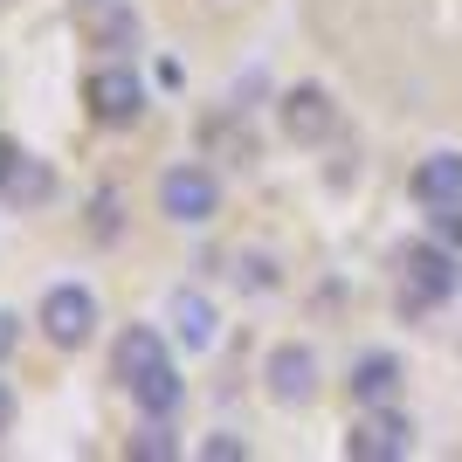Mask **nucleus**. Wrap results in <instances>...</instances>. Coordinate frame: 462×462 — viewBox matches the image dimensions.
<instances>
[{
    "mask_svg": "<svg viewBox=\"0 0 462 462\" xmlns=\"http://www.w3.org/2000/svg\"><path fill=\"white\" fill-rule=\"evenodd\" d=\"M0 193H14V200H42L49 193V173H42L35 159H14V173H7V187Z\"/></svg>",
    "mask_w": 462,
    "mask_h": 462,
    "instance_id": "ddd939ff",
    "label": "nucleus"
},
{
    "mask_svg": "<svg viewBox=\"0 0 462 462\" xmlns=\"http://www.w3.org/2000/svg\"><path fill=\"white\" fill-rule=\"evenodd\" d=\"M77 21H83V35L97 42V49H132L138 42V21L125 0H77Z\"/></svg>",
    "mask_w": 462,
    "mask_h": 462,
    "instance_id": "6e6552de",
    "label": "nucleus"
},
{
    "mask_svg": "<svg viewBox=\"0 0 462 462\" xmlns=\"http://www.w3.org/2000/svg\"><path fill=\"white\" fill-rule=\"evenodd\" d=\"M173 331H180V346H187V352H200L214 338V304L200 297V290H180V297H173Z\"/></svg>",
    "mask_w": 462,
    "mask_h": 462,
    "instance_id": "f8f14e48",
    "label": "nucleus"
},
{
    "mask_svg": "<svg viewBox=\"0 0 462 462\" xmlns=\"http://www.w3.org/2000/svg\"><path fill=\"white\" fill-rule=\"evenodd\" d=\"M414 200H462V159L456 152H435V159H421L414 166Z\"/></svg>",
    "mask_w": 462,
    "mask_h": 462,
    "instance_id": "9b49d317",
    "label": "nucleus"
},
{
    "mask_svg": "<svg viewBox=\"0 0 462 462\" xmlns=\"http://www.w3.org/2000/svg\"><path fill=\"white\" fill-rule=\"evenodd\" d=\"M352 393L366 407H393V393H401V359H393V352H366V359L352 366Z\"/></svg>",
    "mask_w": 462,
    "mask_h": 462,
    "instance_id": "9d476101",
    "label": "nucleus"
},
{
    "mask_svg": "<svg viewBox=\"0 0 462 462\" xmlns=\"http://www.w3.org/2000/svg\"><path fill=\"white\" fill-rule=\"evenodd\" d=\"M83 97H90L97 125H132V117L145 111V90H138V77L125 69V62H104V69L83 83Z\"/></svg>",
    "mask_w": 462,
    "mask_h": 462,
    "instance_id": "20e7f679",
    "label": "nucleus"
},
{
    "mask_svg": "<svg viewBox=\"0 0 462 462\" xmlns=\"http://www.w3.org/2000/svg\"><path fill=\"white\" fill-rule=\"evenodd\" d=\"M7 421H14V393L0 386V435H7Z\"/></svg>",
    "mask_w": 462,
    "mask_h": 462,
    "instance_id": "a211bd4d",
    "label": "nucleus"
},
{
    "mask_svg": "<svg viewBox=\"0 0 462 462\" xmlns=\"http://www.w3.org/2000/svg\"><path fill=\"white\" fill-rule=\"evenodd\" d=\"M14 159H21V152L7 145V138H0V187H7V173H14Z\"/></svg>",
    "mask_w": 462,
    "mask_h": 462,
    "instance_id": "f3484780",
    "label": "nucleus"
},
{
    "mask_svg": "<svg viewBox=\"0 0 462 462\" xmlns=\"http://www.w3.org/2000/svg\"><path fill=\"white\" fill-rule=\"evenodd\" d=\"M117 380L132 386V401L145 414H173L180 407V373L166 359V346H159V331H145V325L117 338Z\"/></svg>",
    "mask_w": 462,
    "mask_h": 462,
    "instance_id": "f257e3e1",
    "label": "nucleus"
},
{
    "mask_svg": "<svg viewBox=\"0 0 462 462\" xmlns=\"http://www.w3.org/2000/svg\"><path fill=\"white\" fill-rule=\"evenodd\" d=\"M435 242L462 249V200H435Z\"/></svg>",
    "mask_w": 462,
    "mask_h": 462,
    "instance_id": "2eb2a0df",
    "label": "nucleus"
},
{
    "mask_svg": "<svg viewBox=\"0 0 462 462\" xmlns=\"http://www.w3.org/2000/svg\"><path fill=\"white\" fill-rule=\"evenodd\" d=\"M407 283H401V310H435L456 290V263H448V249L435 242V249H407Z\"/></svg>",
    "mask_w": 462,
    "mask_h": 462,
    "instance_id": "7ed1b4c3",
    "label": "nucleus"
},
{
    "mask_svg": "<svg viewBox=\"0 0 462 462\" xmlns=\"http://www.w3.org/2000/svg\"><path fill=\"white\" fill-rule=\"evenodd\" d=\"M407 448H414V428H407V414H393V407H366L346 435L352 462H401Z\"/></svg>",
    "mask_w": 462,
    "mask_h": 462,
    "instance_id": "f03ea898",
    "label": "nucleus"
},
{
    "mask_svg": "<svg viewBox=\"0 0 462 462\" xmlns=\"http://www.w3.org/2000/svg\"><path fill=\"white\" fill-rule=\"evenodd\" d=\"M331 125H338V111H331V97L318 90V83H297V90L283 97V132L297 138V145H318V138H331Z\"/></svg>",
    "mask_w": 462,
    "mask_h": 462,
    "instance_id": "0eeeda50",
    "label": "nucleus"
},
{
    "mask_svg": "<svg viewBox=\"0 0 462 462\" xmlns=\"http://www.w3.org/2000/svg\"><path fill=\"white\" fill-rule=\"evenodd\" d=\"M42 331L56 338V346H83L97 331V297L77 283H56L49 297H42Z\"/></svg>",
    "mask_w": 462,
    "mask_h": 462,
    "instance_id": "39448f33",
    "label": "nucleus"
},
{
    "mask_svg": "<svg viewBox=\"0 0 462 462\" xmlns=\"http://www.w3.org/2000/svg\"><path fill=\"white\" fill-rule=\"evenodd\" d=\"M132 456H138V462H173L180 442L166 435V428H145V435H132Z\"/></svg>",
    "mask_w": 462,
    "mask_h": 462,
    "instance_id": "4468645a",
    "label": "nucleus"
},
{
    "mask_svg": "<svg viewBox=\"0 0 462 462\" xmlns=\"http://www.w3.org/2000/svg\"><path fill=\"white\" fill-rule=\"evenodd\" d=\"M159 208L173 214V221H214L221 187H214V173H200V166H173V173L159 180Z\"/></svg>",
    "mask_w": 462,
    "mask_h": 462,
    "instance_id": "423d86ee",
    "label": "nucleus"
},
{
    "mask_svg": "<svg viewBox=\"0 0 462 462\" xmlns=\"http://www.w3.org/2000/svg\"><path fill=\"white\" fill-rule=\"evenodd\" d=\"M14 346V318H0V352Z\"/></svg>",
    "mask_w": 462,
    "mask_h": 462,
    "instance_id": "6ab92c4d",
    "label": "nucleus"
},
{
    "mask_svg": "<svg viewBox=\"0 0 462 462\" xmlns=\"http://www.w3.org/2000/svg\"><path fill=\"white\" fill-rule=\"evenodd\" d=\"M200 456H208V462H235V456H249V442H235V435H214Z\"/></svg>",
    "mask_w": 462,
    "mask_h": 462,
    "instance_id": "dca6fc26",
    "label": "nucleus"
},
{
    "mask_svg": "<svg viewBox=\"0 0 462 462\" xmlns=\"http://www.w3.org/2000/svg\"><path fill=\"white\" fill-rule=\"evenodd\" d=\"M270 393L276 401H310L318 393V359L304 346H276L270 352Z\"/></svg>",
    "mask_w": 462,
    "mask_h": 462,
    "instance_id": "1a4fd4ad",
    "label": "nucleus"
}]
</instances>
